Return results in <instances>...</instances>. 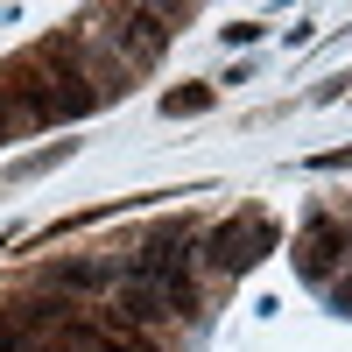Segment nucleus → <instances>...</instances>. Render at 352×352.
Returning a JSON list of instances; mask_svg holds the SVG:
<instances>
[{"label":"nucleus","instance_id":"nucleus-2","mask_svg":"<svg viewBox=\"0 0 352 352\" xmlns=\"http://www.w3.org/2000/svg\"><path fill=\"white\" fill-rule=\"evenodd\" d=\"M162 14L155 8H134V14H120V50H134L141 56V64H155V56H162Z\"/></svg>","mask_w":352,"mask_h":352},{"label":"nucleus","instance_id":"nucleus-4","mask_svg":"<svg viewBox=\"0 0 352 352\" xmlns=\"http://www.w3.org/2000/svg\"><path fill=\"white\" fill-rule=\"evenodd\" d=\"M50 282H64V289H113V282H127V268H113V261H64Z\"/></svg>","mask_w":352,"mask_h":352},{"label":"nucleus","instance_id":"nucleus-6","mask_svg":"<svg viewBox=\"0 0 352 352\" xmlns=\"http://www.w3.org/2000/svg\"><path fill=\"white\" fill-rule=\"evenodd\" d=\"M197 106H212L204 85H197V92H169V99H162V113H197Z\"/></svg>","mask_w":352,"mask_h":352},{"label":"nucleus","instance_id":"nucleus-3","mask_svg":"<svg viewBox=\"0 0 352 352\" xmlns=\"http://www.w3.org/2000/svg\"><path fill=\"white\" fill-rule=\"evenodd\" d=\"M56 352H148V345H134V338H120V331H99V324H64Z\"/></svg>","mask_w":352,"mask_h":352},{"label":"nucleus","instance_id":"nucleus-1","mask_svg":"<svg viewBox=\"0 0 352 352\" xmlns=\"http://www.w3.org/2000/svg\"><path fill=\"white\" fill-rule=\"evenodd\" d=\"M261 247H268V226L261 219H232V226H219L212 232V268H247V261H261Z\"/></svg>","mask_w":352,"mask_h":352},{"label":"nucleus","instance_id":"nucleus-5","mask_svg":"<svg viewBox=\"0 0 352 352\" xmlns=\"http://www.w3.org/2000/svg\"><path fill=\"white\" fill-rule=\"evenodd\" d=\"M331 247H338V232H331L324 219H317V226L303 232V254H296V268H303L310 282H324V275H331Z\"/></svg>","mask_w":352,"mask_h":352}]
</instances>
